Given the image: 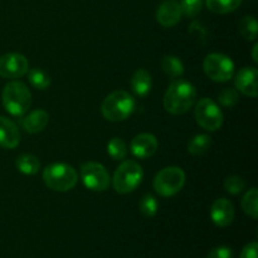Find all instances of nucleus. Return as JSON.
Returning <instances> with one entry per match:
<instances>
[{
	"mask_svg": "<svg viewBox=\"0 0 258 258\" xmlns=\"http://www.w3.org/2000/svg\"><path fill=\"white\" fill-rule=\"evenodd\" d=\"M194 116L198 125L204 130L216 131L221 128L223 123V113L218 105L211 98H202L198 101Z\"/></svg>",
	"mask_w": 258,
	"mask_h": 258,
	"instance_id": "nucleus-8",
	"label": "nucleus"
},
{
	"mask_svg": "<svg viewBox=\"0 0 258 258\" xmlns=\"http://www.w3.org/2000/svg\"><path fill=\"white\" fill-rule=\"evenodd\" d=\"M30 85L37 90H47L50 86V77L39 68H33L28 72Z\"/></svg>",
	"mask_w": 258,
	"mask_h": 258,
	"instance_id": "nucleus-23",
	"label": "nucleus"
},
{
	"mask_svg": "<svg viewBox=\"0 0 258 258\" xmlns=\"http://www.w3.org/2000/svg\"><path fill=\"white\" fill-rule=\"evenodd\" d=\"M257 201H258V191L256 188H252L244 194L243 199H242V209L247 216L251 218L257 219Z\"/></svg>",
	"mask_w": 258,
	"mask_h": 258,
	"instance_id": "nucleus-22",
	"label": "nucleus"
},
{
	"mask_svg": "<svg viewBox=\"0 0 258 258\" xmlns=\"http://www.w3.org/2000/svg\"><path fill=\"white\" fill-rule=\"evenodd\" d=\"M131 153L139 159H148L158 150V140L151 134H139L131 141Z\"/></svg>",
	"mask_w": 258,
	"mask_h": 258,
	"instance_id": "nucleus-13",
	"label": "nucleus"
},
{
	"mask_svg": "<svg viewBox=\"0 0 258 258\" xmlns=\"http://www.w3.org/2000/svg\"><path fill=\"white\" fill-rule=\"evenodd\" d=\"M257 20L254 17L247 15L239 22V32L247 40H254L257 38Z\"/></svg>",
	"mask_w": 258,
	"mask_h": 258,
	"instance_id": "nucleus-24",
	"label": "nucleus"
},
{
	"mask_svg": "<svg viewBox=\"0 0 258 258\" xmlns=\"http://www.w3.org/2000/svg\"><path fill=\"white\" fill-rule=\"evenodd\" d=\"M257 49H258V44L256 43V44H254V47H253V53H252V58H253V60L254 62H258V58H257Z\"/></svg>",
	"mask_w": 258,
	"mask_h": 258,
	"instance_id": "nucleus-32",
	"label": "nucleus"
},
{
	"mask_svg": "<svg viewBox=\"0 0 258 258\" xmlns=\"http://www.w3.org/2000/svg\"><path fill=\"white\" fill-rule=\"evenodd\" d=\"M238 92L234 88H223L218 95V102L223 107H233L238 102Z\"/></svg>",
	"mask_w": 258,
	"mask_h": 258,
	"instance_id": "nucleus-27",
	"label": "nucleus"
},
{
	"mask_svg": "<svg viewBox=\"0 0 258 258\" xmlns=\"http://www.w3.org/2000/svg\"><path fill=\"white\" fill-rule=\"evenodd\" d=\"M43 180L52 190L67 191L75 188L77 184V173L68 164L54 163L44 169Z\"/></svg>",
	"mask_w": 258,
	"mask_h": 258,
	"instance_id": "nucleus-4",
	"label": "nucleus"
},
{
	"mask_svg": "<svg viewBox=\"0 0 258 258\" xmlns=\"http://www.w3.org/2000/svg\"><path fill=\"white\" fill-rule=\"evenodd\" d=\"M197 90L185 80H175L170 83L164 96V107L171 115H183L196 103Z\"/></svg>",
	"mask_w": 258,
	"mask_h": 258,
	"instance_id": "nucleus-1",
	"label": "nucleus"
},
{
	"mask_svg": "<svg viewBox=\"0 0 258 258\" xmlns=\"http://www.w3.org/2000/svg\"><path fill=\"white\" fill-rule=\"evenodd\" d=\"M28 59L20 53H7L0 57V76L8 80L20 78L28 72Z\"/></svg>",
	"mask_w": 258,
	"mask_h": 258,
	"instance_id": "nucleus-10",
	"label": "nucleus"
},
{
	"mask_svg": "<svg viewBox=\"0 0 258 258\" xmlns=\"http://www.w3.org/2000/svg\"><path fill=\"white\" fill-rule=\"evenodd\" d=\"M244 185H246V183H244L241 176H229L224 180V189L229 194H233V196L241 193L244 189Z\"/></svg>",
	"mask_w": 258,
	"mask_h": 258,
	"instance_id": "nucleus-29",
	"label": "nucleus"
},
{
	"mask_svg": "<svg viewBox=\"0 0 258 258\" xmlns=\"http://www.w3.org/2000/svg\"><path fill=\"white\" fill-rule=\"evenodd\" d=\"M81 178L86 188L93 191H103L110 185V175L100 163H86L81 166Z\"/></svg>",
	"mask_w": 258,
	"mask_h": 258,
	"instance_id": "nucleus-9",
	"label": "nucleus"
},
{
	"mask_svg": "<svg viewBox=\"0 0 258 258\" xmlns=\"http://www.w3.org/2000/svg\"><path fill=\"white\" fill-rule=\"evenodd\" d=\"M185 184V173L179 166H169L156 174L154 189L161 197H173L183 189Z\"/></svg>",
	"mask_w": 258,
	"mask_h": 258,
	"instance_id": "nucleus-6",
	"label": "nucleus"
},
{
	"mask_svg": "<svg viewBox=\"0 0 258 258\" xmlns=\"http://www.w3.org/2000/svg\"><path fill=\"white\" fill-rule=\"evenodd\" d=\"M107 153L113 160H122V159H125L126 153H127L125 141L120 138H112L107 144Z\"/></svg>",
	"mask_w": 258,
	"mask_h": 258,
	"instance_id": "nucleus-25",
	"label": "nucleus"
},
{
	"mask_svg": "<svg viewBox=\"0 0 258 258\" xmlns=\"http://www.w3.org/2000/svg\"><path fill=\"white\" fill-rule=\"evenodd\" d=\"M211 144L212 140L208 135L199 134V135H196L189 141L188 151L193 156H201L208 151V149L211 148Z\"/></svg>",
	"mask_w": 258,
	"mask_h": 258,
	"instance_id": "nucleus-21",
	"label": "nucleus"
},
{
	"mask_svg": "<svg viewBox=\"0 0 258 258\" xmlns=\"http://www.w3.org/2000/svg\"><path fill=\"white\" fill-rule=\"evenodd\" d=\"M181 15H183V12H181L180 4L174 0H166L161 3V5L156 10V20L164 28H171L178 24L181 19Z\"/></svg>",
	"mask_w": 258,
	"mask_h": 258,
	"instance_id": "nucleus-11",
	"label": "nucleus"
},
{
	"mask_svg": "<svg viewBox=\"0 0 258 258\" xmlns=\"http://www.w3.org/2000/svg\"><path fill=\"white\" fill-rule=\"evenodd\" d=\"M143 178L144 171L140 164L134 160L123 161L113 174V189L120 194L131 193L140 185Z\"/></svg>",
	"mask_w": 258,
	"mask_h": 258,
	"instance_id": "nucleus-5",
	"label": "nucleus"
},
{
	"mask_svg": "<svg viewBox=\"0 0 258 258\" xmlns=\"http://www.w3.org/2000/svg\"><path fill=\"white\" fill-rule=\"evenodd\" d=\"M159 203L153 196L150 194H145L140 201V212L144 217L146 218H153L156 213H158Z\"/></svg>",
	"mask_w": 258,
	"mask_h": 258,
	"instance_id": "nucleus-26",
	"label": "nucleus"
},
{
	"mask_svg": "<svg viewBox=\"0 0 258 258\" xmlns=\"http://www.w3.org/2000/svg\"><path fill=\"white\" fill-rule=\"evenodd\" d=\"M131 88H133L134 93L139 97L148 96L153 88V80H151L150 73L144 68L135 71L133 78H131Z\"/></svg>",
	"mask_w": 258,
	"mask_h": 258,
	"instance_id": "nucleus-17",
	"label": "nucleus"
},
{
	"mask_svg": "<svg viewBox=\"0 0 258 258\" xmlns=\"http://www.w3.org/2000/svg\"><path fill=\"white\" fill-rule=\"evenodd\" d=\"M15 166H17L18 170L22 174L25 175H34L39 171L40 169V163L34 155H30V154H23L15 161Z\"/></svg>",
	"mask_w": 258,
	"mask_h": 258,
	"instance_id": "nucleus-18",
	"label": "nucleus"
},
{
	"mask_svg": "<svg viewBox=\"0 0 258 258\" xmlns=\"http://www.w3.org/2000/svg\"><path fill=\"white\" fill-rule=\"evenodd\" d=\"M258 71L254 67H244L237 73L236 87L239 92L249 97H257L258 95Z\"/></svg>",
	"mask_w": 258,
	"mask_h": 258,
	"instance_id": "nucleus-12",
	"label": "nucleus"
},
{
	"mask_svg": "<svg viewBox=\"0 0 258 258\" xmlns=\"http://www.w3.org/2000/svg\"><path fill=\"white\" fill-rule=\"evenodd\" d=\"M161 68L164 72L171 78H178L183 76L184 73V64L178 57L174 55H166L161 60Z\"/></svg>",
	"mask_w": 258,
	"mask_h": 258,
	"instance_id": "nucleus-20",
	"label": "nucleus"
},
{
	"mask_svg": "<svg viewBox=\"0 0 258 258\" xmlns=\"http://www.w3.org/2000/svg\"><path fill=\"white\" fill-rule=\"evenodd\" d=\"M3 105L12 116H23L32 105V95L27 86L19 81L7 83L3 90Z\"/></svg>",
	"mask_w": 258,
	"mask_h": 258,
	"instance_id": "nucleus-3",
	"label": "nucleus"
},
{
	"mask_svg": "<svg viewBox=\"0 0 258 258\" xmlns=\"http://www.w3.org/2000/svg\"><path fill=\"white\" fill-rule=\"evenodd\" d=\"M180 8L184 15L194 18L201 13L202 8H203V0H181Z\"/></svg>",
	"mask_w": 258,
	"mask_h": 258,
	"instance_id": "nucleus-28",
	"label": "nucleus"
},
{
	"mask_svg": "<svg viewBox=\"0 0 258 258\" xmlns=\"http://www.w3.org/2000/svg\"><path fill=\"white\" fill-rule=\"evenodd\" d=\"M207 258H233V252L229 247L219 246L212 249Z\"/></svg>",
	"mask_w": 258,
	"mask_h": 258,
	"instance_id": "nucleus-30",
	"label": "nucleus"
},
{
	"mask_svg": "<svg viewBox=\"0 0 258 258\" xmlns=\"http://www.w3.org/2000/svg\"><path fill=\"white\" fill-rule=\"evenodd\" d=\"M135 110V100L126 91H115L103 100L101 112L106 120L120 122L133 115Z\"/></svg>",
	"mask_w": 258,
	"mask_h": 258,
	"instance_id": "nucleus-2",
	"label": "nucleus"
},
{
	"mask_svg": "<svg viewBox=\"0 0 258 258\" xmlns=\"http://www.w3.org/2000/svg\"><path fill=\"white\" fill-rule=\"evenodd\" d=\"M211 218L217 227L229 226L234 219V207L228 199L219 198L212 204Z\"/></svg>",
	"mask_w": 258,
	"mask_h": 258,
	"instance_id": "nucleus-14",
	"label": "nucleus"
},
{
	"mask_svg": "<svg viewBox=\"0 0 258 258\" xmlns=\"http://www.w3.org/2000/svg\"><path fill=\"white\" fill-rule=\"evenodd\" d=\"M242 0H206L207 8L216 14H228L241 5Z\"/></svg>",
	"mask_w": 258,
	"mask_h": 258,
	"instance_id": "nucleus-19",
	"label": "nucleus"
},
{
	"mask_svg": "<svg viewBox=\"0 0 258 258\" xmlns=\"http://www.w3.org/2000/svg\"><path fill=\"white\" fill-rule=\"evenodd\" d=\"M257 242H251V243H248L243 249H242L241 257L239 258H257Z\"/></svg>",
	"mask_w": 258,
	"mask_h": 258,
	"instance_id": "nucleus-31",
	"label": "nucleus"
},
{
	"mask_svg": "<svg viewBox=\"0 0 258 258\" xmlns=\"http://www.w3.org/2000/svg\"><path fill=\"white\" fill-rule=\"evenodd\" d=\"M204 73L214 82L223 83L231 80L234 75V64L232 59L221 53H211L203 62Z\"/></svg>",
	"mask_w": 258,
	"mask_h": 258,
	"instance_id": "nucleus-7",
	"label": "nucleus"
},
{
	"mask_svg": "<svg viewBox=\"0 0 258 258\" xmlns=\"http://www.w3.org/2000/svg\"><path fill=\"white\" fill-rule=\"evenodd\" d=\"M20 143V133L17 125L9 118L0 116V146L14 149Z\"/></svg>",
	"mask_w": 258,
	"mask_h": 258,
	"instance_id": "nucleus-15",
	"label": "nucleus"
},
{
	"mask_svg": "<svg viewBox=\"0 0 258 258\" xmlns=\"http://www.w3.org/2000/svg\"><path fill=\"white\" fill-rule=\"evenodd\" d=\"M49 121V115L44 110H35L22 120V126L27 133L38 134L45 128Z\"/></svg>",
	"mask_w": 258,
	"mask_h": 258,
	"instance_id": "nucleus-16",
	"label": "nucleus"
}]
</instances>
